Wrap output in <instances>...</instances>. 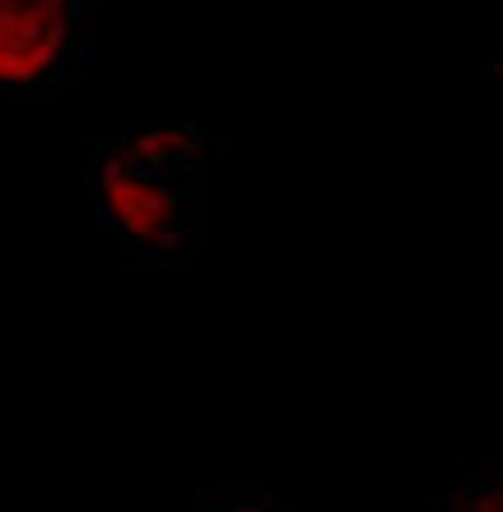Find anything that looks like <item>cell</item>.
Here are the masks:
<instances>
[{
	"label": "cell",
	"mask_w": 503,
	"mask_h": 512,
	"mask_svg": "<svg viewBox=\"0 0 503 512\" xmlns=\"http://www.w3.org/2000/svg\"><path fill=\"white\" fill-rule=\"evenodd\" d=\"M448 512H499V480H490L485 494H480V475H476L471 485L457 489L448 499Z\"/></svg>",
	"instance_id": "4"
},
{
	"label": "cell",
	"mask_w": 503,
	"mask_h": 512,
	"mask_svg": "<svg viewBox=\"0 0 503 512\" xmlns=\"http://www.w3.org/2000/svg\"><path fill=\"white\" fill-rule=\"evenodd\" d=\"M89 205L131 261L187 266L205 247V135L196 126L94 135Z\"/></svg>",
	"instance_id": "1"
},
{
	"label": "cell",
	"mask_w": 503,
	"mask_h": 512,
	"mask_svg": "<svg viewBox=\"0 0 503 512\" xmlns=\"http://www.w3.org/2000/svg\"><path fill=\"white\" fill-rule=\"evenodd\" d=\"M94 66L89 0H0V103H52Z\"/></svg>",
	"instance_id": "2"
},
{
	"label": "cell",
	"mask_w": 503,
	"mask_h": 512,
	"mask_svg": "<svg viewBox=\"0 0 503 512\" xmlns=\"http://www.w3.org/2000/svg\"><path fill=\"white\" fill-rule=\"evenodd\" d=\"M201 512H294L289 503L261 494V489H215L201 499Z\"/></svg>",
	"instance_id": "3"
}]
</instances>
